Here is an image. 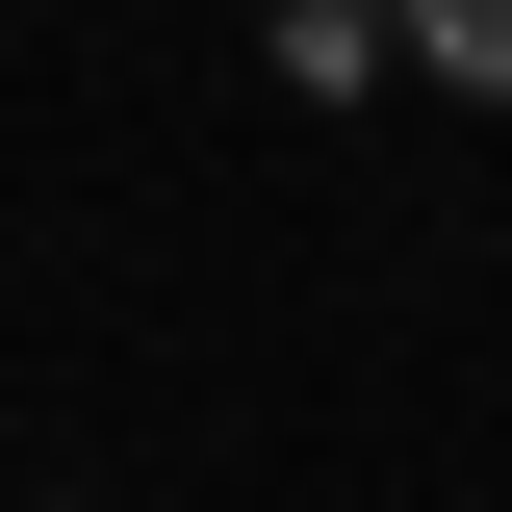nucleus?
Listing matches in <instances>:
<instances>
[{"label":"nucleus","instance_id":"2","mask_svg":"<svg viewBox=\"0 0 512 512\" xmlns=\"http://www.w3.org/2000/svg\"><path fill=\"white\" fill-rule=\"evenodd\" d=\"M384 77V0H282V103H359Z\"/></svg>","mask_w":512,"mask_h":512},{"label":"nucleus","instance_id":"1","mask_svg":"<svg viewBox=\"0 0 512 512\" xmlns=\"http://www.w3.org/2000/svg\"><path fill=\"white\" fill-rule=\"evenodd\" d=\"M384 52L461 77V103H512V0H384Z\"/></svg>","mask_w":512,"mask_h":512}]
</instances>
